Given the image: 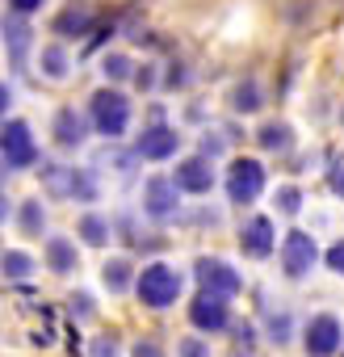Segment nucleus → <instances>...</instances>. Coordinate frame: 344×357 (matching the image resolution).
<instances>
[{
	"mask_svg": "<svg viewBox=\"0 0 344 357\" xmlns=\"http://www.w3.org/2000/svg\"><path fill=\"white\" fill-rule=\"evenodd\" d=\"M68 303H72V315H80V319L93 315V294H72Z\"/></svg>",
	"mask_w": 344,
	"mask_h": 357,
	"instance_id": "nucleus-31",
	"label": "nucleus"
},
{
	"mask_svg": "<svg viewBox=\"0 0 344 357\" xmlns=\"http://www.w3.org/2000/svg\"><path fill=\"white\" fill-rule=\"evenodd\" d=\"M269 340H273V344H286V340H290V315H286V311L269 319Z\"/></svg>",
	"mask_w": 344,
	"mask_h": 357,
	"instance_id": "nucleus-28",
	"label": "nucleus"
},
{
	"mask_svg": "<svg viewBox=\"0 0 344 357\" xmlns=\"http://www.w3.org/2000/svg\"><path fill=\"white\" fill-rule=\"evenodd\" d=\"M340 126H344V109H340Z\"/></svg>",
	"mask_w": 344,
	"mask_h": 357,
	"instance_id": "nucleus-42",
	"label": "nucleus"
},
{
	"mask_svg": "<svg viewBox=\"0 0 344 357\" xmlns=\"http://www.w3.org/2000/svg\"><path fill=\"white\" fill-rule=\"evenodd\" d=\"M9 9H13V13H26V17H30L34 9H42V0H9Z\"/></svg>",
	"mask_w": 344,
	"mask_h": 357,
	"instance_id": "nucleus-35",
	"label": "nucleus"
},
{
	"mask_svg": "<svg viewBox=\"0 0 344 357\" xmlns=\"http://www.w3.org/2000/svg\"><path fill=\"white\" fill-rule=\"evenodd\" d=\"M219 151H223V139H210V135H206V139H202V155H219Z\"/></svg>",
	"mask_w": 344,
	"mask_h": 357,
	"instance_id": "nucleus-37",
	"label": "nucleus"
},
{
	"mask_svg": "<svg viewBox=\"0 0 344 357\" xmlns=\"http://www.w3.org/2000/svg\"><path fill=\"white\" fill-rule=\"evenodd\" d=\"M101 72H105L109 80H130V72H134V63H130L126 55H105V63H101Z\"/></svg>",
	"mask_w": 344,
	"mask_h": 357,
	"instance_id": "nucleus-25",
	"label": "nucleus"
},
{
	"mask_svg": "<svg viewBox=\"0 0 344 357\" xmlns=\"http://www.w3.org/2000/svg\"><path fill=\"white\" fill-rule=\"evenodd\" d=\"M0 30H5V51H9V63L22 72V68H26V55H30V43H34V30H30L26 13H5Z\"/></svg>",
	"mask_w": 344,
	"mask_h": 357,
	"instance_id": "nucleus-11",
	"label": "nucleus"
},
{
	"mask_svg": "<svg viewBox=\"0 0 344 357\" xmlns=\"http://www.w3.org/2000/svg\"><path fill=\"white\" fill-rule=\"evenodd\" d=\"M130 76H134V84H139V89H151V84H155V72H151V68H143V72H130Z\"/></svg>",
	"mask_w": 344,
	"mask_h": 357,
	"instance_id": "nucleus-36",
	"label": "nucleus"
},
{
	"mask_svg": "<svg viewBox=\"0 0 344 357\" xmlns=\"http://www.w3.org/2000/svg\"><path fill=\"white\" fill-rule=\"evenodd\" d=\"M235 357H252V353H235Z\"/></svg>",
	"mask_w": 344,
	"mask_h": 357,
	"instance_id": "nucleus-41",
	"label": "nucleus"
},
{
	"mask_svg": "<svg viewBox=\"0 0 344 357\" xmlns=\"http://www.w3.org/2000/svg\"><path fill=\"white\" fill-rule=\"evenodd\" d=\"M240 248H244V257H252V261H260V257H269V252L277 248V236H273V223H269L265 215H256V219H248V223H244V231H240Z\"/></svg>",
	"mask_w": 344,
	"mask_h": 357,
	"instance_id": "nucleus-14",
	"label": "nucleus"
},
{
	"mask_svg": "<svg viewBox=\"0 0 344 357\" xmlns=\"http://www.w3.org/2000/svg\"><path fill=\"white\" fill-rule=\"evenodd\" d=\"M256 143H260L265 151H277V155H281V151L294 147V130H290L286 122H265V126L256 130Z\"/></svg>",
	"mask_w": 344,
	"mask_h": 357,
	"instance_id": "nucleus-18",
	"label": "nucleus"
},
{
	"mask_svg": "<svg viewBox=\"0 0 344 357\" xmlns=\"http://www.w3.org/2000/svg\"><path fill=\"white\" fill-rule=\"evenodd\" d=\"M302 340H306V357H331V353H340L344 328H340L336 315H315V319L306 324Z\"/></svg>",
	"mask_w": 344,
	"mask_h": 357,
	"instance_id": "nucleus-8",
	"label": "nucleus"
},
{
	"mask_svg": "<svg viewBox=\"0 0 344 357\" xmlns=\"http://www.w3.org/2000/svg\"><path fill=\"white\" fill-rule=\"evenodd\" d=\"M194 273H198L202 290H219V294H227V298L244 290V278H240V273H235V269H231L227 261H210V257H202Z\"/></svg>",
	"mask_w": 344,
	"mask_h": 357,
	"instance_id": "nucleus-13",
	"label": "nucleus"
},
{
	"mask_svg": "<svg viewBox=\"0 0 344 357\" xmlns=\"http://www.w3.org/2000/svg\"><path fill=\"white\" fill-rule=\"evenodd\" d=\"M0 160H5L9 168H30L38 160V143H34L30 122L9 118L5 126H0Z\"/></svg>",
	"mask_w": 344,
	"mask_h": 357,
	"instance_id": "nucleus-4",
	"label": "nucleus"
},
{
	"mask_svg": "<svg viewBox=\"0 0 344 357\" xmlns=\"http://www.w3.org/2000/svg\"><path fill=\"white\" fill-rule=\"evenodd\" d=\"M177 206H181V190L172 185V176H151L143 185V211L151 219H172Z\"/></svg>",
	"mask_w": 344,
	"mask_h": 357,
	"instance_id": "nucleus-9",
	"label": "nucleus"
},
{
	"mask_svg": "<svg viewBox=\"0 0 344 357\" xmlns=\"http://www.w3.org/2000/svg\"><path fill=\"white\" fill-rule=\"evenodd\" d=\"M172 185L185 190V194H210V190H214L210 155H189V160H181L177 172H172Z\"/></svg>",
	"mask_w": 344,
	"mask_h": 357,
	"instance_id": "nucleus-10",
	"label": "nucleus"
},
{
	"mask_svg": "<svg viewBox=\"0 0 344 357\" xmlns=\"http://www.w3.org/2000/svg\"><path fill=\"white\" fill-rule=\"evenodd\" d=\"M88 30H93V9H84V5L63 9V13L55 17V34H63V38H80V34H88Z\"/></svg>",
	"mask_w": 344,
	"mask_h": 357,
	"instance_id": "nucleus-17",
	"label": "nucleus"
},
{
	"mask_svg": "<svg viewBox=\"0 0 344 357\" xmlns=\"http://www.w3.org/2000/svg\"><path fill=\"white\" fill-rule=\"evenodd\" d=\"M235 336H240L244 344H252V336H256V332H252V324H235Z\"/></svg>",
	"mask_w": 344,
	"mask_h": 357,
	"instance_id": "nucleus-39",
	"label": "nucleus"
},
{
	"mask_svg": "<svg viewBox=\"0 0 344 357\" xmlns=\"http://www.w3.org/2000/svg\"><path fill=\"white\" fill-rule=\"evenodd\" d=\"M5 219H9V198L0 194V223H5Z\"/></svg>",
	"mask_w": 344,
	"mask_h": 357,
	"instance_id": "nucleus-40",
	"label": "nucleus"
},
{
	"mask_svg": "<svg viewBox=\"0 0 344 357\" xmlns=\"http://www.w3.org/2000/svg\"><path fill=\"white\" fill-rule=\"evenodd\" d=\"M109 231H114V227H109V219H101V215H84L80 227H76V236H80L84 244H93V248H101V244L109 240Z\"/></svg>",
	"mask_w": 344,
	"mask_h": 357,
	"instance_id": "nucleus-20",
	"label": "nucleus"
},
{
	"mask_svg": "<svg viewBox=\"0 0 344 357\" xmlns=\"http://www.w3.org/2000/svg\"><path fill=\"white\" fill-rule=\"evenodd\" d=\"M265 194V168L260 160H235L231 172H227V198L235 206H248Z\"/></svg>",
	"mask_w": 344,
	"mask_h": 357,
	"instance_id": "nucleus-5",
	"label": "nucleus"
},
{
	"mask_svg": "<svg viewBox=\"0 0 344 357\" xmlns=\"http://www.w3.org/2000/svg\"><path fill=\"white\" fill-rule=\"evenodd\" d=\"M189 319H194L198 332H223V328H231V303H227V294L202 290L189 303Z\"/></svg>",
	"mask_w": 344,
	"mask_h": 357,
	"instance_id": "nucleus-7",
	"label": "nucleus"
},
{
	"mask_svg": "<svg viewBox=\"0 0 344 357\" xmlns=\"http://www.w3.org/2000/svg\"><path fill=\"white\" fill-rule=\"evenodd\" d=\"M177 147H181V135L172 130V126H164V122H155V126H147L139 135L134 155H143V160H168V155H177Z\"/></svg>",
	"mask_w": 344,
	"mask_h": 357,
	"instance_id": "nucleus-12",
	"label": "nucleus"
},
{
	"mask_svg": "<svg viewBox=\"0 0 344 357\" xmlns=\"http://www.w3.org/2000/svg\"><path fill=\"white\" fill-rule=\"evenodd\" d=\"M88 139V122H84V114H76V109H59L55 114V143L59 147H80Z\"/></svg>",
	"mask_w": 344,
	"mask_h": 357,
	"instance_id": "nucleus-15",
	"label": "nucleus"
},
{
	"mask_svg": "<svg viewBox=\"0 0 344 357\" xmlns=\"http://www.w3.org/2000/svg\"><path fill=\"white\" fill-rule=\"evenodd\" d=\"M0 269H5V278L22 282V278H30V273H34V257H30V252H5Z\"/></svg>",
	"mask_w": 344,
	"mask_h": 357,
	"instance_id": "nucleus-23",
	"label": "nucleus"
},
{
	"mask_svg": "<svg viewBox=\"0 0 344 357\" xmlns=\"http://www.w3.org/2000/svg\"><path fill=\"white\" fill-rule=\"evenodd\" d=\"M93 357H122V340L109 332V336H97L93 340Z\"/></svg>",
	"mask_w": 344,
	"mask_h": 357,
	"instance_id": "nucleus-27",
	"label": "nucleus"
},
{
	"mask_svg": "<svg viewBox=\"0 0 344 357\" xmlns=\"http://www.w3.org/2000/svg\"><path fill=\"white\" fill-rule=\"evenodd\" d=\"M323 261H327V269H336V273L344 278V240H336V244L327 248V257H323Z\"/></svg>",
	"mask_w": 344,
	"mask_h": 357,
	"instance_id": "nucleus-30",
	"label": "nucleus"
},
{
	"mask_svg": "<svg viewBox=\"0 0 344 357\" xmlns=\"http://www.w3.org/2000/svg\"><path fill=\"white\" fill-rule=\"evenodd\" d=\"M185 80H189V76H185V68H181V63H172V68H168V76H164V84H168V89H181Z\"/></svg>",
	"mask_w": 344,
	"mask_h": 357,
	"instance_id": "nucleus-34",
	"label": "nucleus"
},
{
	"mask_svg": "<svg viewBox=\"0 0 344 357\" xmlns=\"http://www.w3.org/2000/svg\"><path fill=\"white\" fill-rule=\"evenodd\" d=\"M327 185H331L336 198H344V164H331L327 168Z\"/></svg>",
	"mask_w": 344,
	"mask_h": 357,
	"instance_id": "nucleus-32",
	"label": "nucleus"
},
{
	"mask_svg": "<svg viewBox=\"0 0 344 357\" xmlns=\"http://www.w3.org/2000/svg\"><path fill=\"white\" fill-rule=\"evenodd\" d=\"M260 105H265V101H260V84H256V80H244V84L231 93V109H235V114H256Z\"/></svg>",
	"mask_w": 344,
	"mask_h": 357,
	"instance_id": "nucleus-21",
	"label": "nucleus"
},
{
	"mask_svg": "<svg viewBox=\"0 0 344 357\" xmlns=\"http://www.w3.org/2000/svg\"><path fill=\"white\" fill-rule=\"evenodd\" d=\"M47 265H51V273H72V269H80L76 244L63 240V236H51V240H47Z\"/></svg>",
	"mask_w": 344,
	"mask_h": 357,
	"instance_id": "nucleus-16",
	"label": "nucleus"
},
{
	"mask_svg": "<svg viewBox=\"0 0 344 357\" xmlns=\"http://www.w3.org/2000/svg\"><path fill=\"white\" fill-rule=\"evenodd\" d=\"M134 290H139V303L143 307H155V311L159 307H172V303H177V294H181V273L172 269V265H164V261L143 265Z\"/></svg>",
	"mask_w": 344,
	"mask_h": 357,
	"instance_id": "nucleus-1",
	"label": "nucleus"
},
{
	"mask_svg": "<svg viewBox=\"0 0 344 357\" xmlns=\"http://www.w3.org/2000/svg\"><path fill=\"white\" fill-rule=\"evenodd\" d=\"M93 126H97L105 139H122L126 126H130V101H126L118 89L93 93Z\"/></svg>",
	"mask_w": 344,
	"mask_h": 357,
	"instance_id": "nucleus-3",
	"label": "nucleus"
},
{
	"mask_svg": "<svg viewBox=\"0 0 344 357\" xmlns=\"http://www.w3.org/2000/svg\"><path fill=\"white\" fill-rule=\"evenodd\" d=\"M130 269H134V265H130L126 257H114V261L101 265V282H105L114 294H122V290H130V278H134Z\"/></svg>",
	"mask_w": 344,
	"mask_h": 357,
	"instance_id": "nucleus-19",
	"label": "nucleus"
},
{
	"mask_svg": "<svg viewBox=\"0 0 344 357\" xmlns=\"http://www.w3.org/2000/svg\"><path fill=\"white\" fill-rule=\"evenodd\" d=\"M277 211H281V215H298V211H302V194H298L294 185L277 190Z\"/></svg>",
	"mask_w": 344,
	"mask_h": 357,
	"instance_id": "nucleus-26",
	"label": "nucleus"
},
{
	"mask_svg": "<svg viewBox=\"0 0 344 357\" xmlns=\"http://www.w3.org/2000/svg\"><path fill=\"white\" fill-rule=\"evenodd\" d=\"M22 231H26V236H42V231H47V211H42V202H26V206H22Z\"/></svg>",
	"mask_w": 344,
	"mask_h": 357,
	"instance_id": "nucleus-24",
	"label": "nucleus"
},
{
	"mask_svg": "<svg viewBox=\"0 0 344 357\" xmlns=\"http://www.w3.org/2000/svg\"><path fill=\"white\" fill-rule=\"evenodd\" d=\"M42 185L51 198H76V202H93L97 185L84 168H68V164H42Z\"/></svg>",
	"mask_w": 344,
	"mask_h": 357,
	"instance_id": "nucleus-2",
	"label": "nucleus"
},
{
	"mask_svg": "<svg viewBox=\"0 0 344 357\" xmlns=\"http://www.w3.org/2000/svg\"><path fill=\"white\" fill-rule=\"evenodd\" d=\"M42 76L47 80H63L68 76V51L63 47H42Z\"/></svg>",
	"mask_w": 344,
	"mask_h": 357,
	"instance_id": "nucleus-22",
	"label": "nucleus"
},
{
	"mask_svg": "<svg viewBox=\"0 0 344 357\" xmlns=\"http://www.w3.org/2000/svg\"><path fill=\"white\" fill-rule=\"evenodd\" d=\"M9 105H13V93H9V84H0V118L9 114Z\"/></svg>",
	"mask_w": 344,
	"mask_h": 357,
	"instance_id": "nucleus-38",
	"label": "nucleus"
},
{
	"mask_svg": "<svg viewBox=\"0 0 344 357\" xmlns=\"http://www.w3.org/2000/svg\"><path fill=\"white\" fill-rule=\"evenodd\" d=\"M130 357H164V349H159V340H139L130 349Z\"/></svg>",
	"mask_w": 344,
	"mask_h": 357,
	"instance_id": "nucleus-33",
	"label": "nucleus"
},
{
	"mask_svg": "<svg viewBox=\"0 0 344 357\" xmlns=\"http://www.w3.org/2000/svg\"><path fill=\"white\" fill-rule=\"evenodd\" d=\"M315 261H319V244H315L311 231H290L281 240V269H286V278H306L315 269Z\"/></svg>",
	"mask_w": 344,
	"mask_h": 357,
	"instance_id": "nucleus-6",
	"label": "nucleus"
},
{
	"mask_svg": "<svg viewBox=\"0 0 344 357\" xmlns=\"http://www.w3.org/2000/svg\"><path fill=\"white\" fill-rule=\"evenodd\" d=\"M177 353H181V357H210V349H206V340H198V336H185Z\"/></svg>",
	"mask_w": 344,
	"mask_h": 357,
	"instance_id": "nucleus-29",
	"label": "nucleus"
}]
</instances>
